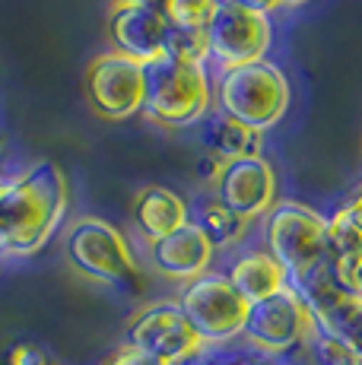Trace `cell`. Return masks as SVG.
<instances>
[{
  "label": "cell",
  "mask_w": 362,
  "mask_h": 365,
  "mask_svg": "<svg viewBox=\"0 0 362 365\" xmlns=\"http://www.w3.org/2000/svg\"><path fill=\"white\" fill-rule=\"evenodd\" d=\"M67 213V178L54 163H36L6 181L0 197V255H38Z\"/></svg>",
  "instance_id": "cell-1"
},
{
  "label": "cell",
  "mask_w": 362,
  "mask_h": 365,
  "mask_svg": "<svg viewBox=\"0 0 362 365\" xmlns=\"http://www.w3.org/2000/svg\"><path fill=\"white\" fill-rule=\"evenodd\" d=\"M289 96L292 93L286 73L276 64H270L267 58L222 70L217 86H213V102H217L219 115L232 118L257 133L283 121L289 108Z\"/></svg>",
  "instance_id": "cell-2"
},
{
  "label": "cell",
  "mask_w": 362,
  "mask_h": 365,
  "mask_svg": "<svg viewBox=\"0 0 362 365\" xmlns=\"http://www.w3.org/2000/svg\"><path fill=\"white\" fill-rule=\"evenodd\" d=\"M146 99L143 115L162 128H191L210 115L213 86L204 64L159 58L143 67Z\"/></svg>",
  "instance_id": "cell-3"
},
{
  "label": "cell",
  "mask_w": 362,
  "mask_h": 365,
  "mask_svg": "<svg viewBox=\"0 0 362 365\" xmlns=\"http://www.w3.org/2000/svg\"><path fill=\"white\" fill-rule=\"evenodd\" d=\"M264 248L286 270L289 286H299L327 264V220L296 200L274 203L264 216Z\"/></svg>",
  "instance_id": "cell-4"
},
{
  "label": "cell",
  "mask_w": 362,
  "mask_h": 365,
  "mask_svg": "<svg viewBox=\"0 0 362 365\" xmlns=\"http://www.w3.org/2000/svg\"><path fill=\"white\" fill-rule=\"evenodd\" d=\"M67 261L95 283L115 286L124 292L140 289V267H137L128 238L121 235V229H115L99 216H86V220H76L71 226Z\"/></svg>",
  "instance_id": "cell-5"
},
{
  "label": "cell",
  "mask_w": 362,
  "mask_h": 365,
  "mask_svg": "<svg viewBox=\"0 0 362 365\" xmlns=\"http://www.w3.org/2000/svg\"><path fill=\"white\" fill-rule=\"evenodd\" d=\"M178 308L191 321V327L197 331L207 349L239 340L248 321V302L239 296V289L229 283L222 270H210L185 283Z\"/></svg>",
  "instance_id": "cell-6"
},
{
  "label": "cell",
  "mask_w": 362,
  "mask_h": 365,
  "mask_svg": "<svg viewBox=\"0 0 362 365\" xmlns=\"http://www.w3.org/2000/svg\"><path fill=\"white\" fill-rule=\"evenodd\" d=\"M311 331H315V321L309 314V305L292 286H286L276 296L248 305L242 340L248 343V349H254V356L276 359L302 346Z\"/></svg>",
  "instance_id": "cell-7"
},
{
  "label": "cell",
  "mask_w": 362,
  "mask_h": 365,
  "mask_svg": "<svg viewBox=\"0 0 362 365\" xmlns=\"http://www.w3.org/2000/svg\"><path fill=\"white\" fill-rule=\"evenodd\" d=\"M128 346L152 356L162 365H185L207 353L204 340L185 318L178 302H156L137 312L128 324Z\"/></svg>",
  "instance_id": "cell-8"
},
{
  "label": "cell",
  "mask_w": 362,
  "mask_h": 365,
  "mask_svg": "<svg viewBox=\"0 0 362 365\" xmlns=\"http://www.w3.org/2000/svg\"><path fill=\"white\" fill-rule=\"evenodd\" d=\"M207 48H210V64L219 70H232L242 64L264 61L270 48V16L252 13L232 0H219L207 23Z\"/></svg>",
  "instance_id": "cell-9"
},
{
  "label": "cell",
  "mask_w": 362,
  "mask_h": 365,
  "mask_svg": "<svg viewBox=\"0 0 362 365\" xmlns=\"http://www.w3.org/2000/svg\"><path fill=\"white\" fill-rule=\"evenodd\" d=\"M86 96L105 121H128L140 115L146 99L143 64L118 51L99 54L86 70Z\"/></svg>",
  "instance_id": "cell-10"
},
{
  "label": "cell",
  "mask_w": 362,
  "mask_h": 365,
  "mask_svg": "<svg viewBox=\"0 0 362 365\" xmlns=\"http://www.w3.org/2000/svg\"><path fill=\"white\" fill-rule=\"evenodd\" d=\"M292 289L302 296L309 305V314L315 321L318 331L337 336V340L350 343L362 353V296L353 289H346L327 264L321 270H315L309 279H302Z\"/></svg>",
  "instance_id": "cell-11"
},
{
  "label": "cell",
  "mask_w": 362,
  "mask_h": 365,
  "mask_svg": "<svg viewBox=\"0 0 362 365\" xmlns=\"http://www.w3.org/2000/svg\"><path fill=\"white\" fill-rule=\"evenodd\" d=\"M213 191H217V200L226 203L232 213H239L245 222H254L267 216L276 203V172L264 156L235 159L222 165Z\"/></svg>",
  "instance_id": "cell-12"
},
{
  "label": "cell",
  "mask_w": 362,
  "mask_h": 365,
  "mask_svg": "<svg viewBox=\"0 0 362 365\" xmlns=\"http://www.w3.org/2000/svg\"><path fill=\"white\" fill-rule=\"evenodd\" d=\"M169 16L156 6H115L111 10V41L118 54H128L137 64H152L165 54Z\"/></svg>",
  "instance_id": "cell-13"
},
{
  "label": "cell",
  "mask_w": 362,
  "mask_h": 365,
  "mask_svg": "<svg viewBox=\"0 0 362 365\" xmlns=\"http://www.w3.org/2000/svg\"><path fill=\"white\" fill-rule=\"evenodd\" d=\"M213 255H217V248L207 242V235L200 232L194 222H187V226H181L178 232H172V235H165V238H159V242L150 245L152 267H156L162 277L185 279V283L210 273Z\"/></svg>",
  "instance_id": "cell-14"
},
{
  "label": "cell",
  "mask_w": 362,
  "mask_h": 365,
  "mask_svg": "<svg viewBox=\"0 0 362 365\" xmlns=\"http://www.w3.org/2000/svg\"><path fill=\"white\" fill-rule=\"evenodd\" d=\"M229 277V283L239 289V296L254 305L261 299H270L276 296L280 289L289 286V277L276 257L270 255L267 248H248V251H239V255L229 261V267L222 270Z\"/></svg>",
  "instance_id": "cell-15"
},
{
  "label": "cell",
  "mask_w": 362,
  "mask_h": 365,
  "mask_svg": "<svg viewBox=\"0 0 362 365\" xmlns=\"http://www.w3.org/2000/svg\"><path fill=\"white\" fill-rule=\"evenodd\" d=\"M134 220L143 238L152 245L159 238L178 232L181 226H187L191 222V207L172 187H143L134 200Z\"/></svg>",
  "instance_id": "cell-16"
},
{
  "label": "cell",
  "mask_w": 362,
  "mask_h": 365,
  "mask_svg": "<svg viewBox=\"0 0 362 365\" xmlns=\"http://www.w3.org/2000/svg\"><path fill=\"white\" fill-rule=\"evenodd\" d=\"M200 146L222 163H235V159L261 156V133L217 111L200 121Z\"/></svg>",
  "instance_id": "cell-17"
},
{
  "label": "cell",
  "mask_w": 362,
  "mask_h": 365,
  "mask_svg": "<svg viewBox=\"0 0 362 365\" xmlns=\"http://www.w3.org/2000/svg\"><path fill=\"white\" fill-rule=\"evenodd\" d=\"M191 222L207 235V242H210L217 251L239 245L242 238L248 235V226H252V222H245L239 213H232V210H229L226 203H219L217 197H204V200L194 203Z\"/></svg>",
  "instance_id": "cell-18"
},
{
  "label": "cell",
  "mask_w": 362,
  "mask_h": 365,
  "mask_svg": "<svg viewBox=\"0 0 362 365\" xmlns=\"http://www.w3.org/2000/svg\"><path fill=\"white\" fill-rule=\"evenodd\" d=\"M362 261V229L343 210L327 220V270L343 283L346 273Z\"/></svg>",
  "instance_id": "cell-19"
},
{
  "label": "cell",
  "mask_w": 362,
  "mask_h": 365,
  "mask_svg": "<svg viewBox=\"0 0 362 365\" xmlns=\"http://www.w3.org/2000/svg\"><path fill=\"white\" fill-rule=\"evenodd\" d=\"M299 353H302V365H362V353L356 346L318 331V327L299 346Z\"/></svg>",
  "instance_id": "cell-20"
},
{
  "label": "cell",
  "mask_w": 362,
  "mask_h": 365,
  "mask_svg": "<svg viewBox=\"0 0 362 365\" xmlns=\"http://www.w3.org/2000/svg\"><path fill=\"white\" fill-rule=\"evenodd\" d=\"M162 58L185 61V64H210V48H207V32L204 29H181L172 26L169 38H165V54Z\"/></svg>",
  "instance_id": "cell-21"
},
{
  "label": "cell",
  "mask_w": 362,
  "mask_h": 365,
  "mask_svg": "<svg viewBox=\"0 0 362 365\" xmlns=\"http://www.w3.org/2000/svg\"><path fill=\"white\" fill-rule=\"evenodd\" d=\"M217 4L219 0H165L162 13L172 26H181V29H207Z\"/></svg>",
  "instance_id": "cell-22"
},
{
  "label": "cell",
  "mask_w": 362,
  "mask_h": 365,
  "mask_svg": "<svg viewBox=\"0 0 362 365\" xmlns=\"http://www.w3.org/2000/svg\"><path fill=\"white\" fill-rule=\"evenodd\" d=\"M0 365H58L38 343H13L0 353Z\"/></svg>",
  "instance_id": "cell-23"
},
{
  "label": "cell",
  "mask_w": 362,
  "mask_h": 365,
  "mask_svg": "<svg viewBox=\"0 0 362 365\" xmlns=\"http://www.w3.org/2000/svg\"><path fill=\"white\" fill-rule=\"evenodd\" d=\"M105 365H162V362L152 359V356H146V353H140V349H134V346H128V343H124V346L118 349V353L111 356Z\"/></svg>",
  "instance_id": "cell-24"
},
{
  "label": "cell",
  "mask_w": 362,
  "mask_h": 365,
  "mask_svg": "<svg viewBox=\"0 0 362 365\" xmlns=\"http://www.w3.org/2000/svg\"><path fill=\"white\" fill-rule=\"evenodd\" d=\"M222 159L217 156H210V153H204V156L197 159V178L204 181V185H210V187H217V181H219V175H222Z\"/></svg>",
  "instance_id": "cell-25"
},
{
  "label": "cell",
  "mask_w": 362,
  "mask_h": 365,
  "mask_svg": "<svg viewBox=\"0 0 362 365\" xmlns=\"http://www.w3.org/2000/svg\"><path fill=\"white\" fill-rule=\"evenodd\" d=\"M340 210H343V213L350 216V220H353V222H356V226L362 229V187H356V191H353L350 197H346V203H343V207H340Z\"/></svg>",
  "instance_id": "cell-26"
},
{
  "label": "cell",
  "mask_w": 362,
  "mask_h": 365,
  "mask_svg": "<svg viewBox=\"0 0 362 365\" xmlns=\"http://www.w3.org/2000/svg\"><path fill=\"white\" fill-rule=\"evenodd\" d=\"M232 4L245 6L252 13H261V16H270L274 10H280V0H232Z\"/></svg>",
  "instance_id": "cell-27"
},
{
  "label": "cell",
  "mask_w": 362,
  "mask_h": 365,
  "mask_svg": "<svg viewBox=\"0 0 362 365\" xmlns=\"http://www.w3.org/2000/svg\"><path fill=\"white\" fill-rule=\"evenodd\" d=\"M165 0H115V6H156V10H162Z\"/></svg>",
  "instance_id": "cell-28"
},
{
  "label": "cell",
  "mask_w": 362,
  "mask_h": 365,
  "mask_svg": "<svg viewBox=\"0 0 362 365\" xmlns=\"http://www.w3.org/2000/svg\"><path fill=\"white\" fill-rule=\"evenodd\" d=\"M229 365H276V362H274V359H267V356H248V359L229 362Z\"/></svg>",
  "instance_id": "cell-29"
},
{
  "label": "cell",
  "mask_w": 362,
  "mask_h": 365,
  "mask_svg": "<svg viewBox=\"0 0 362 365\" xmlns=\"http://www.w3.org/2000/svg\"><path fill=\"white\" fill-rule=\"evenodd\" d=\"M185 365H217V362H210L207 356H197V359H191V362H185Z\"/></svg>",
  "instance_id": "cell-30"
},
{
  "label": "cell",
  "mask_w": 362,
  "mask_h": 365,
  "mask_svg": "<svg viewBox=\"0 0 362 365\" xmlns=\"http://www.w3.org/2000/svg\"><path fill=\"white\" fill-rule=\"evenodd\" d=\"M302 4H309V0H280V6H302Z\"/></svg>",
  "instance_id": "cell-31"
},
{
  "label": "cell",
  "mask_w": 362,
  "mask_h": 365,
  "mask_svg": "<svg viewBox=\"0 0 362 365\" xmlns=\"http://www.w3.org/2000/svg\"><path fill=\"white\" fill-rule=\"evenodd\" d=\"M4 185H6V181H0V197H4Z\"/></svg>",
  "instance_id": "cell-32"
},
{
  "label": "cell",
  "mask_w": 362,
  "mask_h": 365,
  "mask_svg": "<svg viewBox=\"0 0 362 365\" xmlns=\"http://www.w3.org/2000/svg\"><path fill=\"white\" fill-rule=\"evenodd\" d=\"M0 257H4V255H0Z\"/></svg>",
  "instance_id": "cell-33"
}]
</instances>
